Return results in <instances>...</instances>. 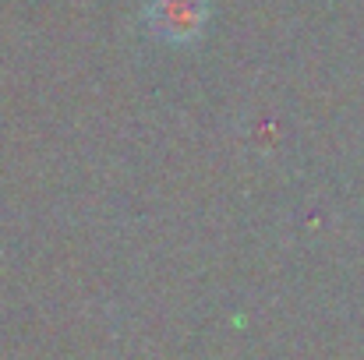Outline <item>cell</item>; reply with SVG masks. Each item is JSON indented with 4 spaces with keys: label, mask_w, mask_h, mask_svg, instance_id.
<instances>
[{
    "label": "cell",
    "mask_w": 364,
    "mask_h": 360,
    "mask_svg": "<svg viewBox=\"0 0 364 360\" xmlns=\"http://www.w3.org/2000/svg\"><path fill=\"white\" fill-rule=\"evenodd\" d=\"M145 21L149 28L181 46V43H195L205 32L209 21V0H149L145 7Z\"/></svg>",
    "instance_id": "1"
}]
</instances>
